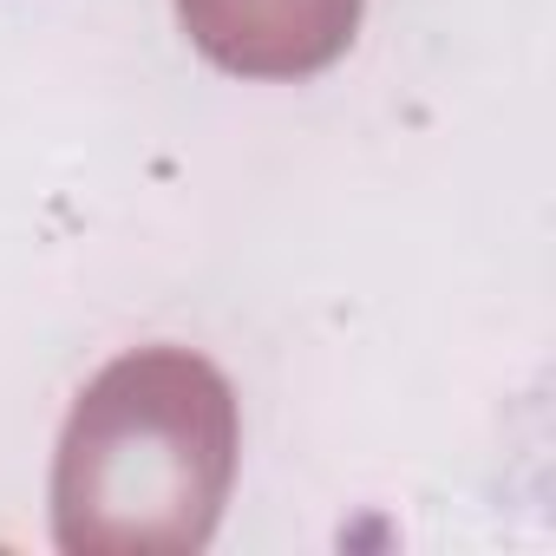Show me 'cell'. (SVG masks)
Instances as JSON below:
<instances>
[{
    "label": "cell",
    "instance_id": "6da1fadb",
    "mask_svg": "<svg viewBox=\"0 0 556 556\" xmlns=\"http://www.w3.org/2000/svg\"><path fill=\"white\" fill-rule=\"evenodd\" d=\"M242 419L190 348H131L86 380L53 458L66 556H197L229 504Z\"/></svg>",
    "mask_w": 556,
    "mask_h": 556
},
{
    "label": "cell",
    "instance_id": "7a4b0ae2",
    "mask_svg": "<svg viewBox=\"0 0 556 556\" xmlns=\"http://www.w3.org/2000/svg\"><path fill=\"white\" fill-rule=\"evenodd\" d=\"M367 0H177L190 47L236 79H315L354 34Z\"/></svg>",
    "mask_w": 556,
    "mask_h": 556
}]
</instances>
